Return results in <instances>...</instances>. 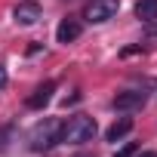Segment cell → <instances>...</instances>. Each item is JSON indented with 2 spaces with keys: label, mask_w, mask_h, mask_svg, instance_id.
<instances>
[{
  "label": "cell",
  "mask_w": 157,
  "mask_h": 157,
  "mask_svg": "<svg viewBox=\"0 0 157 157\" xmlns=\"http://www.w3.org/2000/svg\"><path fill=\"white\" fill-rule=\"evenodd\" d=\"M145 102H148V96H145L142 90H123V93L114 96V108L123 111V114H129V111H142Z\"/></svg>",
  "instance_id": "obj_4"
},
{
  "label": "cell",
  "mask_w": 157,
  "mask_h": 157,
  "mask_svg": "<svg viewBox=\"0 0 157 157\" xmlns=\"http://www.w3.org/2000/svg\"><path fill=\"white\" fill-rule=\"evenodd\" d=\"M136 16L142 22H157V0H139L136 3Z\"/></svg>",
  "instance_id": "obj_9"
},
{
  "label": "cell",
  "mask_w": 157,
  "mask_h": 157,
  "mask_svg": "<svg viewBox=\"0 0 157 157\" xmlns=\"http://www.w3.org/2000/svg\"><path fill=\"white\" fill-rule=\"evenodd\" d=\"M136 157H157V151H142V154L136 151Z\"/></svg>",
  "instance_id": "obj_13"
},
{
  "label": "cell",
  "mask_w": 157,
  "mask_h": 157,
  "mask_svg": "<svg viewBox=\"0 0 157 157\" xmlns=\"http://www.w3.org/2000/svg\"><path fill=\"white\" fill-rule=\"evenodd\" d=\"M16 139V126L13 123H6V126H0V154H3L6 148H10V142Z\"/></svg>",
  "instance_id": "obj_10"
},
{
  "label": "cell",
  "mask_w": 157,
  "mask_h": 157,
  "mask_svg": "<svg viewBox=\"0 0 157 157\" xmlns=\"http://www.w3.org/2000/svg\"><path fill=\"white\" fill-rule=\"evenodd\" d=\"M99 132L96 120L86 117V114H74L68 123H62V142L65 145H83V142H93Z\"/></svg>",
  "instance_id": "obj_2"
},
{
  "label": "cell",
  "mask_w": 157,
  "mask_h": 157,
  "mask_svg": "<svg viewBox=\"0 0 157 157\" xmlns=\"http://www.w3.org/2000/svg\"><path fill=\"white\" fill-rule=\"evenodd\" d=\"M80 31H83V25L77 22V19H62L59 28H56V40L59 43H71V40L80 37Z\"/></svg>",
  "instance_id": "obj_6"
},
{
  "label": "cell",
  "mask_w": 157,
  "mask_h": 157,
  "mask_svg": "<svg viewBox=\"0 0 157 157\" xmlns=\"http://www.w3.org/2000/svg\"><path fill=\"white\" fill-rule=\"evenodd\" d=\"M3 86H6V68L0 65V90H3Z\"/></svg>",
  "instance_id": "obj_12"
},
{
  "label": "cell",
  "mask_w": 157,
  "mask_h": 157,
  "mask_svg": "<svg viewBox=\"0 0 157 157\" xmlns=\"http://www.w3.org/2000/svg\"><path fill=\"white\" fill-rule=\"evenodd\" d=\"M40 3H34V0H22V3L13 10V19L19 22V25H37L40 22Z\"/></svg>",
  "instance_id": "obj_5"
},
{
  "label": "cell",
  "mask_w": 157,
  "mask_h": 157,
  "mask_svg": "<svg viewBox=\"0 0 157 157\" xmlns=\"http://www.w3.org/2000/svg\"><path fill=\"white\" fill-rule=\"evenodd\" d=\"M136 151H139V145H136V142H126L123 148L114 151V157H136Z\"/></svg>",
  "instance_id": "obj_11"
},
{
  "label": "cell",
  "mask_w": 157,
  "mask_h": 157,
  "mask_svg": "<svg viewBox=\"0 0 157 157\" xmlns=\"http://www.w3.org/2000/svg\"><path fill=\"white\" fill-rule=\"evenodd\" d=\"M59 142H62V120H59V117H46V120L34 123L31 132H28L31 151H49V148L59 145Z\"/></svg>",
  "instance_id": "obj_1"
},
{
  "label": "cell",
  "mask_w": 157,
  "mask_h": 157,
  "mask_svg": "<svg viewBox=\"0 0 157 157\" xmlns=\"http://www.w3.org/2000/svg\"><path fill=\"white\" fill-rule=\"evenodd\" d=\"M117 10H120V0H93V3L86 6V22L102 25V22L114 19V16H117Z\"/></svg>",
  "instance_id": "obj_3"
},
{
  "label": "cell",
  "mask_w": 157,
  "mask_h": 157,
  "mask_svg": "<svg viewBox=\"0 0 157 157\" xmlns=\"http://www.w3.org/2000/svg\"><path fill=\"white\" fill-rule=\"evenodd\" d=\"M129 129H132V120H129V117H120V120H114V123L108 126L105 139H108V142H117V139H123Z\"/></svg>",
  "instance_id": "obj_8"
},
{
  "label": "cell",
  "mask_w": 157,
  "mask_h": 157,
  "mask_svg": "<svg viewBox=\"0 0 157 157\" xmlns=\"http://www.w3.org/2000/svg\"><path fill=\"white\" fill-rule=\"evenodd\" d=\"M52 90H56V83H52V80L40 83V86H37V90H34V93L25 99V105H28V108H34V111H40V108H43V105L52 99Z\"/></svg>",
  "instance_id": "obj_7"
}]
</instances>
